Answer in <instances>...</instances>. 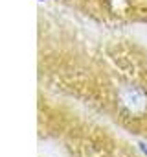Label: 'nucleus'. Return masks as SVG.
<instances>
[{"mask_svg":"<svg viewBox=\"0 0 147 157\" xmlns=\"http://www.w3.org/2000/svg\"><path fill=\"white\" fill-rule=\"evenodd\" d=\"M116 105L123 117L142 118L147 115V91L136 83H125L116 94Z\"/></svg>","mask_w":147,"mask_h":157,"instance_id":"obj_1","label":"nucleus"}]
</instances>
